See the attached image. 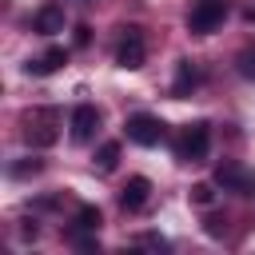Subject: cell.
<instances>
[{"label": "cell", "mask_w": 255, "mask_h": 255, "mask_svg": "<svg viewBox=\"0 0 255 255\" xmlns=\"http://www.w3.org/2000/svg\"><path fill=\"white\" fill-rule=\"evenodd\" d=\"M124 131H128V139H131V143H139V147H155V143L163 139V124H159L155 116H147V112L128 116Z\"/></svg>", "instance_id": "cell-1"}, {"label": "cell", "mask_w": 255, "mask_h": 255, "mask_svg": "<svg viewBox=\"0 0 255 255\" xmlns=\"http://www.w3.org/2000/svg\"><path fill=\"white\" fill-rule=\"evenodd\" d=\"M223 16H227V4H223V0H199V4L191 8V16H187V28H191L195 36H207V32H215V28L223 24Z\"/></svg>", "instance_id": "cell-2"}, {"label": "cell", "mask_w": 255, "mask_h": 255, "mask_svg": "<svg viewBox=\"0 0 255 255\" xmlns=\"http://www.w3.org/2000/svg\"><path fill=\"white\" fill-rule=\"evenodd\" d=\"M143 56H147V48H143V32H139V28H124L120 48H116V64L128 68V72H135V68H143Z\"/></svg>", "instance_id": "cell-3"}, {"label": "cell", "mask_w": 255, "mask_h": 255, "mask_svg": "<svg viewBox=\"0 0 255 255\" xmlns=\"http://www.w3.org/2000/svg\"><path fill=\"white\" fill-rule=\"evenodd\" d=\"M207 147H211V128H207V124H191V128L183 131L179 159H187V163H199V159H207Z\"/></svg>", "instance_id": "cell-4"}, {"label": "cell", "mask_w": 255, "mask_h": 255, "mask_svg": "<svg viewBox=\"0 0 255 255\" xmlns=\"http://www.w3.org/2000/svg\"><path fill=\"white\" fill-rule=\"evenodd\" d=\"M56 112H40V116H28V128H24V139L36 143V147H48L56 143Z\"/></svg>", "instance_id": "cell-5"}, {"label": "cell", "mask_w": 255, "mask_h": 255, "mask_svg": "<svg viewBox=\"0 0 255 255\" xmlns=\"http://www.w3.org/2000/svg\"><path fill=\"white\" fill-rule=\"evenodd\" d=\"M96 128H100V112H96L92 104H80V108L72 112V139H76V143H88V139L96 135Z\"/></svg>", "instance_id": "cell-6"}, {"label": "cell", "mask_w": 255, "mask_h": 255, "mask_svg": "<svg viewBox=\"0 0 255 255\" xmlns=\"http://www.w3.org/2000/svg\"><path fill=\"white\" fill-rule=\"evenodd\" d=\"M215 183H219L223 191H239V195H247V187H251L247 171H243L235 159H223V163L215 167Z\"/></svg>", "instance_id": "cell-7"}, {"label": "cell", "mask_w": 255, "mask_h": 255, "mask_svg": "<svg viewBox=\"0 0 255 255\" xmlns=\"http://www.w3.org/2000/svg\"><path fill=\"white\" fill-rule=\"evenodd\" d=\"M147 195H151V179L131 175V179H128V187L120 191V203H124V211H139V207L147 203Z\"/></svg>", "instance_id": "cell-8"}, {"label": "cell", "mask_w": 255, "mask_h": 255, "mask_svg": "<svg viewBox=\"0 0 255 255\" xmlns=\"http://www.w3.org/2000/svg\"><path fill=\"white\" fill-rule=\"evenodd\" d=\"M64 60H68V52H64V48H48L40 60H28V68H24V72H28V76H52L56 68H64Z\"/></svg>", "instance_id": "cell-9"}, {"label": "cell", "mask_w": 255, "mask_h": 255, "mask_svg": "<svg viewBox=\"0 0 255 255\" xmlns=\"http://www.w3.org/2000/svg\"><path fill=\"white\" fill-rule=\"evenodd\" d=\"M36 32H44V36H52V32H64V8L60 4H44L40 12H36Z\"/></svg>", "instance_id": "cell-10"}, {"label": "cell", "mask_w": 255, "mask_h": 255, "mask_svg": "<svg viewBox=\"0 0 255 255\" xmlns=\"http://www.w3.org/2000/svg\"><path fill=\"white\" fill-rule=\"evenodd\" d=\"M195 84H199V68H195L191 60H179V68H175V84H171V96H187Z\"/></svg>", "instance_id": "cell-11"}, {"label": "cell", "mask_w": 255, "mask_h": 255, "mask_svg": "<svg viewBox=\"0 0 255 255\" xmlns=\"http://www.w3.org/2000/svg\"><path fill=\"white\" fill-rule=\"evenodd\" d=\"M116 163H120V143H116V139L100 143V151H96V167H100V171H116Z\"/></svg>", "instance_id": "cell-12"}, {"label": "cell", "mask_w": 255, "mask_h": 255, "mask_svg": "<svg viewBox=\"0 0 255 255\" xmlns=\"http://www.w3.org/2000/svg\"><path fill=\"white\" fill-rule=\"evenodd\" d=\"M96 227H100V207L84 203V207L76 211V231H96Z\"/></svg>", "instance_id": "cell-13"}, {"label": "cell", "mask_w": 255, "mask_h": 255, "mask_svg": "<svg viewBox=\"0 0 255 255\" xmlns=\"http://www.w3.org/2000/svg\"><path fill=\"white\" fill-rule=\"evenodd\" d=\"M215 199V191H211V183H195L191 187V203H199V207H207Z\"/></svg>", "instance_id": "cell-14"}, {"label": "cell", "mask_w": 255, "mask_h": 255, "mask_svg": "<svg viewBox=\"0 0 255 255\" xmlns=\"http://www.w3.org/2000/svg\"><path fill=\"white\" fill-rule=\"evenodd\" d=\"M239 72H243L247 80H255V56H251V52H243V60H239Z\"/></svg>", "instance_id": "cell-15"}]
</instances>
